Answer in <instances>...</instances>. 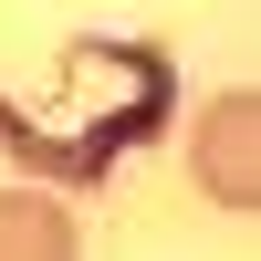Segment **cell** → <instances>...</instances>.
I'll return each mask as SVG.
<instances>
[{
	"mask_svg": "<svg viewBox=\"0 0 261 261\" xmlns=\"http://www.w3.org/2000/svg\"><path fill=\"white\" fill-rule=\"evenodd\" d=\"M188 167H199V188L220 209H261V94H251V84H230V94L199 115Z\"/></svg>",
	"mask_w": 261,
	"mask_h": 261,
	"instance_id": "obj_1",
	"label": "cell"
},
{
	"mask_svg": "<svg viewBox=\"0 0 261 261\" xmlns=\"http://www.w3.org/2000/svg\"><path fill=\"white\" fill-rule=\"evenodd\" d=\"M73 251H84V220L63 199H32V188L0 199V261H73Z\"/></svg>",
	"mask_w": 261,
	"mask_h": 261,
	"instance_id": "obj_2",
	"label": "cell"
}]
</instances>
